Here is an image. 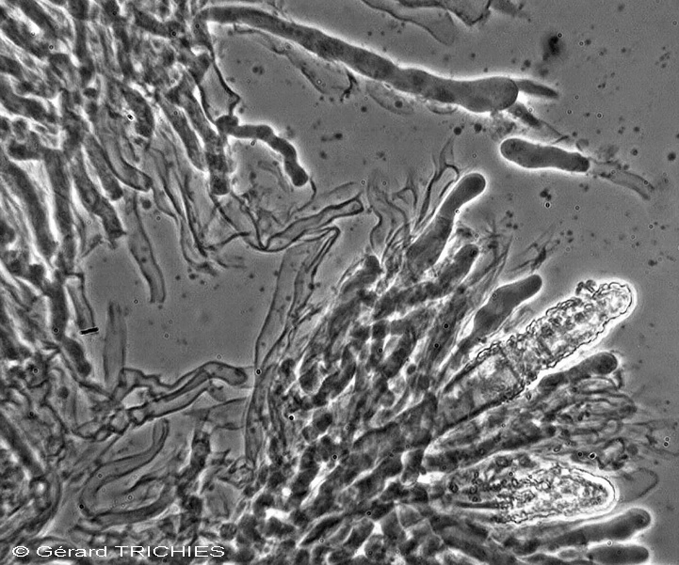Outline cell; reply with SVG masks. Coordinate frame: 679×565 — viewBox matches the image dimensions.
I'll list each match as a JSON object with an SVG mask.
<instances>
[{
  "label": "cell",
  "instance_id": "cell-2",
  "mask_svg": "<svg viewBox=\"0 0 679 565\" xmlns=\"http://www.w3.org/2000/svg\"><path fill=\"white\" fill-rule=\"evenodd\" d=\"M499 151L508 161L530 170L553 168L564 172L584 173L591 167L589 159L579 152L533 143L517 137L502 142Z\"/></svg>",
  "mask_w": 679,
  "mask_h": 565
},
{
  "label": "cell",
  "instance_id": "cell-1",
  "mask_svg": "<svg viewBox=\"0 0 679 565\" xmlns=\"http://www.w3.org/2000/svg\"><path fill=\"white\" fill-rule=\"evenodd\" d=\"M375 81L407 95L432 102L459 106L474 113L502 111L509 102V87L504 77L447 79L422 69L396 66L385 57L378 67Z\"/></svg>",
  "mask_w": 679,
  "mask_h": 565
},
{
  "label": "cell",
  "instance_id": "cell-6",
  "mask_svg": "<svg viewBox=\"0 0 679 565\" xmlns=\"http://www.w3.org/2000/svg\"><path fill=\"white\" fill-rule=\"evenodd\" d=\"M128 499V502H129V500H132V499H133V496H131H131H128V499Z\"/></svg>",
  "mask_w": 679,
  "mask_h": 565
},
{
  "label": "cell",
  "instance_id": "cell-5",
  "mask_svg": "<svg viewBox=\"0 0 679 565\" xmlns=\"http://www.w3.org/2000/svg\"><path fill=\"white\" fill-rule=\"evenodd\" d=\"M515 81L517 83L519 92L528 93V95H531L541 96V97L551 98V99L558 97V93L555 90H552L551 88L543 86V85L531 81V80L520 79L515 80Z\"/></svg>",
  "mask_w": 679,
  "mask_h": 565
},
{
  "label": "cell",
  "instance_id": "cell-3",
  "mask_svg": "<svg viewBox=\"0 0 679 565\" xmlns=\"http://www.w3.org/2000/svg\"><path fill=\"white\" fill-rule=\"evenodd\" d=\"M543 287L544 279L537 274L500 287L477 315L476 328L478 333H492L515 308L535 297Z\"/></svg>",
  "mask_w": 679,
  "mask_h": 565
},
{
  "label": "cell",
  "instance_id": "cell-7",
  "mask_svg": "<svg viewBox=\"0 0 679 565\" xmlns=\"http://www.w3.org/2000/svg\"><path fill=\"white\" fill-rule=\"evenodd\" d=\"M102 477H103V475L101 473L100 474H98V475H97V478L98 479H101V478H102Z\"/></svg>",
  "mask_w": 679,
  "mask_h": 565
},
{
  "label": "cell",
  "instance_id": "cell-4",
  "mask_svg": "<svg viewBox=\"0 0 679 565\" xmlns=\"http://www.w3.org/2000/svg\"><path fill=\"white\" fill-rule=\"evenodd\" d=\"M374 86V85H373ZM375 92L373 96L388 110L395 112L409 113L412 110L411 106L403 98L399 97L390 90L386 89L385 85H375Z\"/></svg>",
  "mask_w": 679,
  "mask_h": 565
}]
</instances>
